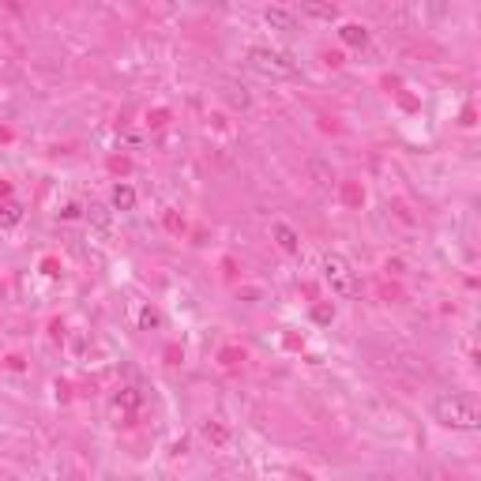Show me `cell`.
<instances>
[{"mask_svg": "<svg viewBox=\"0 0 481 481\" xmlns=\"http://www.w3.org/2000/svg\"><path fill=\"white\" fill-rule=\"evenodd\" d=\"M90 222H95L98 230H105V233H110V226H113V218H110V211H105V207H90Z\"/></svg>", "mask_w": 481, "mask_h": 481, "instance_id": "7c38bea8", "label": "cell"}, {"mask_svg": "<svg viewBox=\"0 0 481 481\" xmlns=\"http://www.w3.org/2000/svg\"><path fill=\"white\" fill-rule=\"evenodd\" d=\"M263 23L271 26V31H297V16H293L290 8H278V4H271L263 11Z\"/></svg>", "mask_w": 481, "mask_h": 481, "instance_id": "277c9868", "label": "cell"}, {"mask_svg": "<svg viewBox=\"0 0 481 481\" xmlns=\"http://www.w3.org/2000/svg\"><path fill=\"white\" fill-rule=\"evenodd\" d=\"M271 237L278 240V248H282V252H297V248H301L297 230H293V226H286V222H275V226H271Z\"/></svg>", "mask_w": 481, "mask_h": 481, "instance_id": "8992f818", "label": "cell"}, {"mask_svg": "<svg viewBox=\"0 0 481 481\" xmlns=\"http://www.w3.org/2000/svg\"><path fill=\"white\" fill-rule=\"evenodd\" d=\"M204 436L211 440V444H218V448L226 444V440H230V433H226L222 425H215V421H207V425H204Z\"/></svg>", "mask_w": 481, "mask_h": 481, "instance_id": "8fae6325", "label": "cell"}, {"mask_svg": "<svg viewBox=\"0 0 481 481\" xmlns=\"http://www.w3.org/2000/svg\"><path fill=\"white\" fill-rule=\"evenodd\" d=\"M113 211H120V215L136 211V189H132V184H117L113 189Z\"/></svg>", "mask_w": 481, "mask_h": 481, "instance_id": "ba28073f", "label": "cell"}, {"mask_svg": "<svg viewBox=\"0 0 481 481\" xmlns=\"http://www.w3.org/2000/svg\"><path fill=\"white\" fill-rule=\"evenodd\" d=\"M433 418L444 425V429H459V433H474L481 425V410L470 395L462 391H440L433 398Z\"/></svg>", "mask_w": 481, "mask_h": 481, "instance_id": "6da1fadb", "label": "cell"}, {"mask_svg": "<svg viewBox=\"0 0 481 481\" xmlns=\"http://www.w3.org/2000/svg\"><path fill=\"white\" fill-rule=\"evenodd\" d=\"M324 282L331 286V293H339V297H357L361 293L357 271L350 267L346 256H339V252H327L324 256Z\"/></svg>", "mask_w": 481, "mask_h": 481, "instance_id": "3957f363", "label": "cell"}, {"mask_svg": "<svg viewBox=\"0 0 481 481\" xmlns=\"http://www.w3.org/2000/svg\"><path fill=\"white\" fill-rule=\"evenodd\" d=\"M139 324H143V327H158V324H162V316H158L154 309H143V316H139Z\"/></svg>", "mask_w": 481, "mask_h": 481, "instance_id": "4fadbf2b", "label": "cell"}, {"mask_svg": "<svg viewBox=\"0 0 481 481\" xmlns=\"http://www.w3.org/2000/svg\"><path fill=\"white\" fill-rule=\"evenodd\" d=\"M222 98L230 102L233 110H248V105H252L248 87H245V83H233V79H226V83H222Z\"/></svg>", "mask_w": 481, "mask_h": 481, "instance_id": "5b68a950", "label": "cell"}, {"mask_svg": "<svg viewBox=\"0 0 481 481\" xmlns=\"http://www.w3.org/2000/svg\"><path fill=\"white\" fill-rule=\"evenodd\" d=\"M248 68L256 75H263V79H293L301 72L297 60H293L290 53L271 49V46H252L248 49Z\"/></svg>", "mask_w": 481, "mask_h": 481, "instance_id": "7a4b0ae2", "label": "cell"}, {"mask_svg": "<svg viewBox=\"0 0 481 481\" xmlns=\"http://www.w3.org/2000/svg\"><path fill=\"white\" fill-rule=\"evenodd\" d=\"M19 218H23L19 204H0V230H11V226H19Z\"/></svg>", "mask_w": 481, "mask_h": 481, "instance_id": "30bf717a", "label": "cell"}, {"mask_svg": "<svg viewBox=\"0 0 481 481\" xmlns=\"http://www.w3.org/2000/svg\"><path fill=\"white\" fill-rule=\"evenodd\" d=\"M301 16L319 19V23H335L339 19V8L335 4H301Z\"/></svg>", "mask_w": 481, "mask_h": 481, "instance_id": "9c48e42d", "label": "cell"}, {"mask_svg": "<svg viewBox=\"0 0 481 481\" xmlns=\"http://www.w3.org/2000/svg\"><path fill=\"white\" fill-rule=\"evenodd\" d=\"M339 38H342L346 46H354V49H365L369 46V31L361 23H342L339 26Z\"/></svg>", "mask_w": 481, "mask_h": 481, "instance_id": "52a82bcc", "label": "cell"}]
</instances>
